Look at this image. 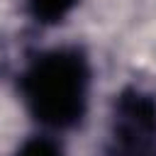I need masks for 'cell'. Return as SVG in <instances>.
I'll list each match as a JSON object with an SVG mask.
<instances>
[{"label": "cell", "instance_id": "cell-1", "mask_svg": "<svg viewBox=\"0 0 156 156\" xmlns=\"http://www.w3.org/2000/svg\"><path fill=\"white\" fill-rule=\"evenodd\" d=\"M90 63L80 49L39 54L20 76V93L32 117L51 129L76 127L88 110Z\"/></svg>", "mask_w": 156, "mask_h": 156}, {"label": "cell", "instance_id": "cell-2", "mask_svg": "<svg viewBox=\"0 0 156 156\" xmlns=\"http://www.w3.org/2000/svg\"><path fill=\"white\" fill-rule=\"evenodd\" d=\"M156 149V98L124 88L112 102L110 117V156H151Z\"/></svg>", "mask_w": 156, "mask_h": 156}, {"label": "cell", "instance_id": "cell-3", "mask_svg": "<svg viewBox=\"0 0 156 156\" xmlns=\"http://www.w3.org/2000/svg\"><path fill=\"white\" fill-rule=\"evenodd\" d=\"M78 0H27V12L39 24H58Z\"/></svg>", "mask_w": 156, "mask_h": 156}, {"label": "cell", "instance_id": "cell-4", "mask_svg": "<svg viewBox=\"0 0 156 156\" xmlns=\"http://www.w3.org/2000/svg\"><path fill=\"white\" fill-rule=\"evenodd\" d=\"M15 156H66V154H63V149L54 139H49V136H32V139H27L17 149Z\"/></svg>", "mask_w": 156, "mask_h": 156}]
</instances>
